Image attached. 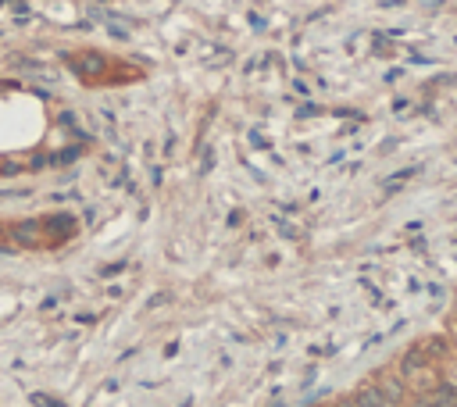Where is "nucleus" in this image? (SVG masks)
Here are the masks:
<instances>
[{
  "mask_svg": "<svg viewBox=\"0 0 457 407\" xmlns=\"http://www.w3.org/2000/svg\"><path fill=\"white\" fill-rule=\"evenodd\" d=\"M361 407H400L397 400H389L379 386H364V390H357V397H354Z\"/></svg>",
  "mask_w": 457,
  "mask_h": 407,
  "instance_id": "obj_1",
  "label": "nucleus"
},
{
  "mask_svg": "<svg viewBox=\"0 0 457 407\" xmlns=\"http://www.w3.org/2000/svg\"><path fill=\"white\" fill-rule=\"evenodd\" d=\"M414 407H436V404H433V400H418Z\"/></svg>",
  "mask_w": 457,
  "mask_h": 407,
  "instance_id": "obj_2",
  "label": "nucleus"
}]
</instances>
